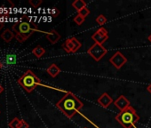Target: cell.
Here are the masks:
<instances>
[{
    "label": "cell",
    "mask_w": 151,
    "mask_h": 128,
    "mask_svg": "<svg viewBox=\"0 0 151 128\" xmlns=\"http://www.w3.org/2000/svg\"><path fill=\"white\" fill-rule=\"evenodd\" d=\"M56 107L68 118H72L83 107L84 103L72 93H67L57 103Z\"/></svg>",
    "instance_id": "obj_1"
},
{
    "label": "cell",
    "mask_w": 151,
    "mask_h": 128,
    "mask_svg": "<svg viewBox=\"0 0 151 128\" xmlns=\"http://www.w3.org/2000/svg\"><path fill=\"white\" fill-rule=\"evenodd\" d=\"M72 41H73V44H74V52H76L82 47V44L74 37H72Z\"/></svg>",
    "instance_id": "obj_17"
},
{
    "label": "cell",
    "mask_w": 151,
    "mask_h": 128,
    "mask_svg": "<svg viewBox=\"0 0 151 128\" xmlns=\"http://www.w3.org/2000/svg\"><path fill=\"white\" fill-rule=\"evenodd\" d=\"M91 37L96 44L102 45L109 39V33L104 27H101L95 33H93V35Z\"/></svg>",
    "instance_id": "obj_7"
},
{
    "label": "cell",
    "mask_w": 151,
    "mask_h": 128,
    "mask_svg": "<svg viewBox=\"0 0 151 128\" xmlns=\"http://www.w3.org/2000/svg\"><path fill=\"white\" fill-rule=\"evenodd\" d=\"M96 22H97L99 25L102 26V25H104V24L107 22V18H106L103 14H101V15H99V16L96 18Z\"/></svg>",
    "instance_id": "obj_18"
},
{
    "label": "cell",
    "mask_w": 151,
    "mask_h": 128,
    "mask_svg": "<svg viewBox=\"0 0 151 128\" xmlns=\"http://www.w3.org/2000/svg\"><path fill=\"white\" fill-rule=\"evenodd\" d=\"M59 14H60V10H58L57 8H52V10H51V15L52 16V17H57V16H59Z\"/></svg>",
    "instance_id": "obj_22"
},
{
    "label": "cell",
    "mask_w": 151,
    "mask_h": 128,
    "mask_svg": "<svg viewBox=\"0 0 151 128\" xmlns=\"http://www.w3.org/2000/svg\"><path fill=\"white\" fill-rule=\"evenodd\" d=\"M85 128H87V127H85Z\"/></svg>",
    "instance_id": "obj_29"
},
{
    "label": "cell",
    "mask_w": 151,
    "mask_h": 128,
    "mask_svg": "<svg viewBox=\"0 0 151 128\" xmlns=\"http://www.w3.org/2000/svg\"><path fill=\"white\" fill-rule=\"evenodd\" d=\"M147 40H148V41H149V42L151 43V34H150V35H149V36L147 37Z\"/></svg>",
    "instance_id": "obj_27"
},
{
    "label": "cell",
    "mask_w": 151,
    "mask_h": 128,
    "mask_svg": "<svg viewBox=\"0 0 151 128\" xmlns=\"http://www.w3.org/2000/svg\"><path fill=\"white\" fill-rule=\"evenodd\" d=\"M62 48L63 50L68 52V53H72L74 52V44L72 41V37H69L68 39H66V41L62 44Z\"/></svg>",
    "instance_id": "obj_12"
},
{
    "label": "cell",
    "mask_w": 151,
    "mask_h": 128,
    "mask_svg": "<svg viewBox=\"0 0 151 128\" xmlns=\"http://www.w3.org/2000/svg\"><path fill=\"white\" fill-rule=\"evenodd\" d=\"M46 38L51 44H56L60 39V35L55 30V29H51L49 32H46Z\"/></svg>",
    "instance_id": "obj_10"
},
{
    "label": "cell",
    "mask_w": 151,
    "mask_h": 128,
    "mask_svg": "<svg viewBox=\"0 0 151 128\" xmlns=\"http://www.w3.org/2000/svg\"><path fill=\"white\" fill-rule=\"evenodd\" d=\"M72 6L78 12H79L83 8L86 7V3L84 1V0H76V1H74L72 3Z\"/></svg>",
    "instance_id": "obj_14"
},
{
    "label": "cell",
    "mask_w": 151,
    "mask_h": 128,
    "mask_svg": "<svg viewBox=\"0 0 151 128\" xmlns=\"http://www.w3.org/2000/svg\"><path fill=\"white\" fill-rule=\"evenodd\" d=\"M32 53H33L37 58H40V57H42V56L45 53V49L43 48V47L40 46V45H37V46H36V47L32 50Z\"/></svg>",
    "instance_id": "obj_15"
},
{
    "label": "cell",
    "mask_w": 151,
    "mask_h": 128,
    "mask_svg": "<svg viewBox=\"0 0 151 128\" xmlns=\"http://www.w3.org/2000/svg\"><path fill=\"white\" fill-rule=\"evenodd\" d=\"M21 119H19L18 117H14L10 123H9V127L10 128H19L20 124H21Z\"/></svg>",
    "instance_id": "obj_16"
},
{
    "label": "cell",
    "mask_w": 151,
    "mask_h": 128,
    "mask_svg": "<svg viewBox=\"0 0 151 128\" xmlns=\"http://www.w3.org/2000/svg\"><path fill=\"white\" fill-rule=\"evenodd\" d=\"M4 22H0V29H3V27H4Z\"/></svg>",
    "instance_id": "obj_26"
},
{
    "label": "cell",
    "mask_w": 151,
    "mask_h": 128,
    "mask_svg": "<svg viewBox=\"0 0 151 128\" xmlns=\"http://www.w3.org/2000/svg\"><path fill=\"white\" fill-rule=\"evenodd\" d=\"M46 71L52 78H56L60 73V69L56 65L55 63H52L51 65L47 68Z\"/></svg>",
    "instance_id": "obj_11"
},
{
    "label": "cell",
    "mask_w": 151,
    "mask_h": 128,
    "mask_svg": "<svg viewBox=\"0 0 151 128\" xmlns=\"http://www.w3.org/2000/svg\"><path fill=\"white\" fill-rule=\"evenodd\" d=\"M78 14L80 15V16H82L83 18H86L89 14H90V10L87 8V7H85V8H83L82 10H80L79 12H78Z\"/></svg>",
    "instance_id": "obj_19"
},
{
    "label": "cell",
    "mask_w": 151,
    "mask_h": 128,
    "mask_svg": "<svg viewBox=\"0 0 151 128\" xmlns=\"http://www.w3.org/2000/svg\"><path fill=\"white\" fill-rule=\"evenodd\" d=\"M109 62L116 70H120L127 62V59L121 52L118 51L109 59Z\"/></svg>",
    "instance_id": "obj_6"
},
{
    "label": "cell",
    "mask_w": 151,
    "mask_h": 128,
    "mask_svg": "<svg viewBox=\"0 0 151 128\" xmlns=\"http://www.w3.org/2000/svg\"><path fill=\"white\" fill-rule=\"evenodd\" d=\"M29 124L26 121H24V120L21 121V124H20L19 128H29Z\"/></svg>",
    "instance_id": "obj_23"
},
{
    "label": "cell",
    "mask_w": 151,
    "mask_h": 128,
    "mask_svg": "<svg viewBox=\"0 0 151 128\" xmlns=\"http://www.w3.org/2000/svg\"><path fill=\"white\" fill-rule=\"evenodd\" d=\"M13 30L15 33V38L22 43L27 40L32 34L37 31H40L38 27L33 22L22 21L20 22H16L13 26Z\"/></svg>",
    "instance_id": "obj_2"
},
{
    "label": "cell",
    "mask_w": 151,
    "mask_h": 128,
    "mask_svg": "<svg viewBox=\"0 0 151 128\" xmlns=\"http://www.w3.org/2000/svg\"><path fill=\"white\" fill-rule=\"evenodd\" d=\"M73 21L77 23L78 25H79V26H81L83 23H84V22H85V18H83L82 16H80L79 14H78L77 16H76L74 19H73Z\"/></svg>",
    "instance_id": "obj_20"
},
{
    "label": "cell",
    "mask_w": 151,
    "mask_h": 128,
    "mask_svg": "<svg viewBox=\"0 0 151 128\" xmlns=\"http://www.w3.org/2000/svg\"><path fill=\"white\" fill-rule=\"evenodd\" d=\"M114 104H115V106L120 110V112L124 111L125 109H127L131 106L129 100H128L125 96H124V95H120V96L114 101Z\"/></svg>",
    "instance_id": "obj_8"
},
{
    "label": "cell",
    "mask_w": 151,
    "mask_h": 128,
    "mask_svg": "<svg viewBox=\"0 0 151 128\" xmlns=\"http://www.w3.org/2000/svg\"><path fill=\"white\" fill-rule=\"evenodd\" d=\"M3 90H4V88H3V86L0 85V94L2 93V92H3Z\"/></svg>",
    "instance_id": "obj_25"
},
{
    "label": "cell",
    "mask_w": 151,
    "mask_h": 128,
    "mask_svg": "<svg viewBox=\"0 0 151 128\" xmlns=\"http://www.w3.org/2000/svg\"><path fill=\"white\" fill-rule=\"evenodd\" d=\"M108 52V50L102 45H99L94 43L88 50H87V53L96 61L101 60Z\"/></svg>",
    "instance_id": "obj_5"
},
{
    "label": "cell",
    "mask_w": 151,
    "mask_h": 128,
    "mask_svg": "<svg viewBox=\"0 0 151 128\" xmlns=\"http://www.w3.org/2000/svg\"><path fill=\"white\" fill-rule=\"evenodd\" d=\"M112 102H113V99L107 93H102V95H101V97L98 99V103L104 109H107Z\"/></svg>",
    "instance_id": "obj_9"
},
{
    "label": "cell",
    "mask_w": 151,
    "mask_h": 128,
    "mask_svg": "<svg viewBox=\"0 0 151 128\" xmlns=\"http://www.w3.org/2000/svg\"><path fill=\"white\" fill-rule=\"evenodd\" d=\"M147 91L151 94V83L147 86Z\"/></svg>",
    "instance_id": "obj_24"
},
{
    "label": "cell",
    "mask_w": 151,
    "mask_h": 128,
    "mask_svg": "<svg viewBox=\"0 0 151 128\" xmlns=\"http://www.w3.org/2000/svg\"><path fill=\"white\" fill-rule=\"evenodd\" d=\"M17 82L28 93H31L41 83L40 79L30 70H27Z\"/></svg>",
    "instance_id": "obj_4"
},
{
    "label": "cell",
    "mask_w": 151,
    "mask_h": 128,
    "mask_svg": "<svg viewBox=\"0 0 151 128\" xmlns=\"http://www.w3.org/2000/svg\"><path fill=\"white\" fill-rule=\"evenodd\" d=\"M1 37H2V39H3L5 42L9 43V42L12 41V39H13L14 37H15V34H14V32H12L9 29H6L2 33Z\"/></svg>",
    "instance_id": "obj_13"
},
{
    "label": "cell",
    "mask_w": 151,
    "mask_h": 128,
    "mask_svg": "<svg viewBox=\"0 0 151 128\" xmlns=\"http://www.w3.org/2000/svg\"><path fill=\"white\" fill-rule=\"evenodd\" d=\"M29 5H31L33 7L37 8V7H38V6L43 3V1H42V0H29Z\"/></svg>",
    "instance_id": "obj_21"
},
{
    "label": "cell",
    "mask_w": 151,
    "mask_h": 128,
    "mask_svg": "<svg viewBox=\"0 0 151 128\" xmlns=\"http://www.w3.org/2000/svg\"><path fill=\"white\" fill-rule=\"evenodd\" d=\"M1 68H2V63H1V61H0V70H1Z\"/></svg>",
    "instance_id": "obj_28"
},
{
    "label": "cell",
    "mask_w": 151,
    "mask_h": 128,
    "mask_svg": "<svg viewBox=\"0 0 151 128\" xmlns=\"http://www.w3.org/2000/svg\"><path fill=\"white\" fill-rule=\"evenodd\" d=\"M116 120L124 127V128H137L135 124L139 120V116H138L135 109L130 106L124 111L118 113L116 116Z\"/></svg>",
    "instance_id": "obj_3"
}]
</instances>
